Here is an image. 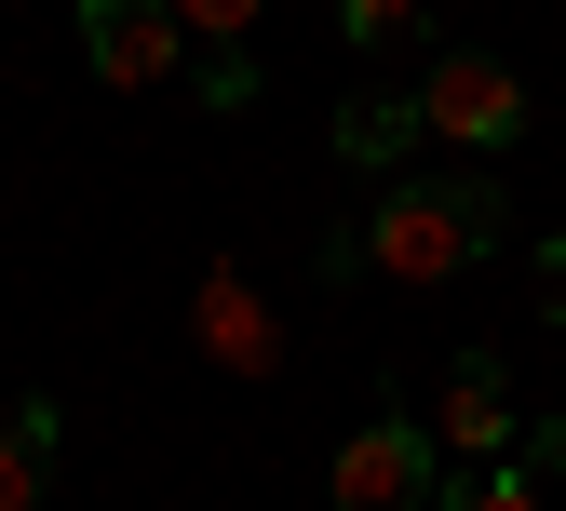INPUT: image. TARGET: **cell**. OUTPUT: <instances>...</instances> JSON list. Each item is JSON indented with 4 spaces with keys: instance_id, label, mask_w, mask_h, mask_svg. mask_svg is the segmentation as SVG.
Segmentation results:
<instances>
[{
    "instance_id": "9c48e42d",
    "label": "cell",
    "mask_w": 566,
    "mask_h": 511,
    "mask_svg": "<svg viewBox=\"0 0 566 511\" xmlns=\"http://www.w3.org/2000/svg\"><path fill=\"white\" fill-rule=\"evenodd\" d=\"M432 511H553V471L513 445V458H485V471H446V498Z\"/></svg>"
},
{
    "instance_id": "30bf717a",
    "label": "cell",
    "mask_w": 566,
    "mask_h": 511,
    "mask_svg": "<svg viewBox=\"0 0 566 511\" xmlns=\"http://www.w3.org/2000/svg\"><path fill=\"white\" fill-rule=\"evenodd\" d=\"M418 14H432V0H337V41H350V54H391Z\"/></svg>"
},
{
    "instance_id": "ba28073f",
    "label": "cell",
    "mask_w": 566,
    "mask_h": 511,
    "mask_svg": "<svg viewBox=\"0 0 566 511\" xmlns=\"http://www.w3.org/2000/svg\"><path fill=\"white\" fill-rule=\"evenodd\" d=\"M202 350L243 363V377H270V363H283V323L256 310V283H243V269H202Z\"/></svg>"
},
{
    "instance_id": "277c9868",
    "label": "cell",
    "mask_w": 566,
    "mask_h": 511,
    "mask_svg": "<svg viewBox=\"0 0 566 511\" xmlns=\"http://www.w3.org/2000/svg\"><path fill=\"white\" fill-rule=\"evenodd\" d=\"M418 430H432V445H446L459 471H485V458H513V445H526V404H513V363H500V350H459V363H446V404L418 417Z\"/></svg>"
},
{
    "instance_id": "8fae6325",
    "label": "cell",
    "mask_w": 566,
    "mask_h": 511,
    "mask_svg": "<svg viewBox=\"0 0 566 511\" xmlns=\"http://www.w3.org/2000/svg\"><path fill=\"white\" fill-rule=\"evenodd\" d=\"M270 14V0H176V28H189V54H243V28Z\"/></svg>"
},
{
    "instance_id": "4fadbf2b",
    "label": "cell",
    "mask_w": 566,
    "mask_h": 511,
    "mask_svg": "<svg viewBox=\"0 0 566 511\" xmlns=\"http://www.w3.org/2000/svg\"><path fill=\"white\" fill-rule=\"evenodd\" d=\"M526 269H539V323H553V337H566V230H553V243H539V256H526Z\"/></svg>"
},
{
    "instance_id": "7a4b0ae2",
    "label": "cell",
    "mask_w": 566,
    "mask_h": 511,
    "mask_svg": "<svg viewBox=\"0 0 566 511\" xmlns=\"http://www.w3.org/2000/svg\"><path fill=\"white\" fill-rule=\"evenodd\" d=\"M432 498H446V445L418 417H365L324 458V511H432Z\"/></svg>"
},
{
    "instance_id": "7c38bea8",
    "label": "cell",
    "mask_w": 566,
    "mask_h": 511,
    "mask_svg": "<svg viewBox=\"0 0 566 511\" xmlns=\"http://www.w3.org/2000/svg\"><path fill=\"white\" fill-rule=\"evenodd\" d=\"M189 95H202V108H256V54H202Z\"/></svg>"
},
{
    "instance_id": "8992f818",
    "label": "cell",
    "mask_w": 566,
    "mask_h": 511,
    "mask_svg": "<svg viewBox=\"0 0 566 511\" xmlns=\"http://www.w3.org/2000/svg\"><path fill=\"white\" fill-rule=\"evenodd\" d=\"M54 458H67V404L14 391L0 404V511H54Z\"/></svg>"
},
{
    "instance_id": "5b68a950",
    "label": "cell",
    "mask_w": 566,
    "mask_h": 511,
    "mask_svg": "<svg viewBox=\"0 0 566 511\" xmlns=\"http://www.w3.org/2000/svg\"><path fill=\"white\" fill-rule=\"evenodd\" d=\"M82 67L108 95H149L189 67V28H176V0H82Z\"/></svg>"
},
{
    "instance_id": "6da1fadb",
    "label": "cell",
    "mask_w": 566,
    "mask_h": 511,
    "mask_svg": "<svg viewBox=\"0 0 566 511\" xmlns=\"http://www.w3.org/2000/svg\"><path fill=\"white\" fill-rule=\"evenodd\" d=\"M513 243V202L485 189L472 162L459 175H378L365 189V230L337 243V269H391V283H459Z\"/></svg>"
},
{
    "instance_id": "3957f363",
    "label": "cell",
    "mask_w": 566,
    "mask_h": 511,
    "mask_svg": "<svg viewBox=\"0 0 566 511\" xmlns=\"http://www.w3.org/2000/svg\"><path fill=\"white\" fill-rule=\"evenodd\" d=\"M418 121H432V149H459V162L485 175V162L526 135V82H513L500 54H432V82H418Z\"/></svg>"
},
{
    "instance_id": "52a82bcc",
    "label": "cell",
    "mask_w": 566,
    "mask_h": 511,
    "mask_svg": "<svg viewBox=\"0 0 566 511\" xmlns=\"http://www.w3.org/2000/svg\"><path fill=\"white\" fill-rule=\"evenodd\" d=\"M324 135H337V162H350V175H405L418 149H432L418 95H337V121H324Z\"/></svg>"
}]
</instances>
